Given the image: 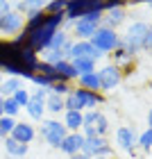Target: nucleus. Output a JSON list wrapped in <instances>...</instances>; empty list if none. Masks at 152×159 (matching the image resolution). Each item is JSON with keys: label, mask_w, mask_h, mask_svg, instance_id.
I'll return each instance as SVG.
<instances>
[{"label": "nucleus", "mask_w": 152, "mask_h": 159, "mask_svg": "<svg viewBox=\"0 0 152 159\" xmlns=\"http://www.w3.org/2000/svg\"><path fill=\"white\" fill-rule=\"evenodd\" d=\"M61 25H64V14H52V16H46V20H43L41 27H37L34 32L27 34L25 46L30 48V50H34V52H43V50L48 48L50 37H52L57 30H61Z\"/></svg>", "instance_id": "f257e3e1"}, {"label": "nucleus", "mask_w": 152, "mask_h": 159, "mask_svg": "<svg viewBox=\"0 0 152 159\" xmlns=\"http://www.w3.org/2000/svg\"><path fill=\"white\" fill-rule=\"evenodd\" d=\"M120 46L125 48L127 55H136V52H143V50H150L152 48V30L148 23H134L132 27L127 30L125 39L120 41Z\"/></svg>", "instance_id": "f03ea898"}, {"label": "nucleus", "mask_w": 152, "mask_h": 159, "mask_svg": "<svg viewBox=\"0 0 152 159\" xmlns=\"http://www.w3.org/2000/svg\"><path fill=\"white\" fill-rule=\"evenodd\" d=\"M89 43L98 50V52L107 55V52H114V50L118 48L120 39H118V34H116V30H109V27L100 25L98 30H96V34L89 39Z\"/></svg>", "instance_id": "7ed1b4c3"}, {"label": "nucleus", "mask_w": 152, "mask_h": 159, "mask_svg": "<svg viewBox=\"0 0 152 159\" xmlns=\"http://www.w3.org/2000/svg\"><path fill=\"white\" fill-rule=\"evenodd\" d=\"M66 134H68L66 127H64L59 120H43V123H41V136H43V139H46L52 148H59Z\"/></svg>", "instance_id": "20e7f679"}, {"label": "nucleus", "mask_w": 152, "mask_h": 159, "mask_svg": "<svg viewBox=\"0 0 152 159\" xmlns=\"http://www.w3.org/2000/svg\"><path fill=\"white\" fill-rule=\"evenodd\" d=\"M82 155L86 157H109L111 155V146L105 141V136H93V139H84L82 143Z\"/></svg>", "instance_id": "39448f33"}, {"label": "nucleus", "mask_w": 152, "mask_h": 159, "mask_svg": "<svg viewBox=\"0 0 152 159\" xmlns=\"http://www.w3.org/2000/svg\"><path fill=\"white\" fill-rule=\"evenodd\" d=\"M98 77H100V93L114 91L116 86H118V84L123 82V73L114 66V64L105 66L102 70H98Z\"/></svg>", "instance_id": "423d86ee"}, {"label": "nucleus", "mask_w": 152, "mask_h": 159, "mask_svg": "<svg viewBox=\"0 0 152 159\" xmlns=\"http://www.w3.org/2000/svg\"><path fill=\"white\" fill-rule=\"evenodd\" d=\"M79 57H89V59L98 61L100 57H102V52H98L89 41H73L70 48H68V52H66V59L73 61V59H79Z\"/></svg>", "instance_id": "0eeeda50"}, {"label": "nucleus", "mask_w": 152, "mask_h": 159, "mask_svg": "<svg viewBox=\"0 0 152 159\" xmlns=\"http://www.w3.org/2000/svg\"><path fill=\"white\" fill-rule=\"evenodd\" d=\"M23 27H25V16L14 9L7 11L0 18V32L2 34H18V32H23Z\"/></svg>", "instance_id": "6e6552de"}, {"label": "nucleus", "mask_w": 152, "mask_h": 159, "mask_svg": "<svg viewBox=\"0 0 152 159\" xmlns=\"http://www.w3.org/2000/svg\"><path fill=\"white\" fill-rule=\"evenodd\" d=\"M100 25L96 23H91V20H86V18H77L75 23H73V34H75V41H89L93 34H96Z\"/></svg>", "instance_id": "1a4fd4ad"}, {"label": "nucleus", "mask_w": 152, "mask_h": 159, "mask_svg": "<svg viewBox=\"0 0 152 159\" xmlns=\"http://www.w3.org/2000/svg\"><path fill=\"white\" fill-rule=\"evenodd\" d=\"M82 143H84V136L79 134V132H68L66 136H64L59 150L73 157V155H77V152H82Z\"/></svg>", "instance_id": "9d476101"}, {"label": "nucleus", "mask_w": 152, "mask_h": 159, "mask_svg": "<svg viewBox=\"0 0 152 159\" xmlns=\"http://www.w3.org/2000/svg\"><path fill=\"white\" fill-rule=\"evenodd\" d=\"M75 96H77V102H79V109H96V107L102 102V93H91V91H84V89H75Z\"/></svg>", "instance_id": "9b49d317"}, {"label": "nucleus", "mask_w": 152, "mask_h": 159, "mask_svg": "<svg viewBox=\"0 0 152 159\" xmlns=\"http://www.w3.org/2000/svg\"><path fill=\"white\" fill-rule=\"evenodd\" d=\"M11 139L14 141H18V143H30L34 136H37V132H34V127L30 125V123H16V125H14V129H11Z\"/></svg>", "instance_id": "f8f14e48"}, {"label": "nucleus", "mask_w": 152, "mask_h": 159, "mask_svg": "<svg viewBox=\"0 0 152 159\" xmlns=\"http://www.w3.org/2000/svg\"><path fill=\"white\" fill-rule=\"evenodd\" d=\"M116 141H118V146H120L123 150L132 152V150H134V146H136L134 129H132V127H118V132H116Z\"/></svg>", "instance_id": "ddd939ff"}, {"label": "nucleus", "mask_w": 152, "mask_h": 159, "mask_svg": "<svg viewBox=\"0 0 152 159\" xmlns=\"http://www.w3.org/2000/svg\"><path fill=\"white\" fill-rule=\"evenodd\" d=\"M18 64L23 68H27L30 73H34V68H37V64H39V59H37V52L34 50H30L27 46H23L18 50Z\"/></svg>", "instance_id": "4468645a"}, {"label": "nucleus", "mask_w": 152, "mask_h": 159, "mask_svg": "<svg viewBox=\"0 0 152 159\" xmlns=\"http://www.w3.org/2000/svg\"><path fill=\"white\" fill-rule=\"evenodd\" d=\"M25 109H27V114H30L34 120H43V114H46V100L30 93V102H27Z\"/></svg>", "instance_id": "2eb2a0df"}, {"label": "nucleus", "mask_w": 152, "mask_h": 159, "mask_svg": "<svg viewBox=\"0 0 152 159\" xmlns=\"http://www.w3.org/2000/svg\"><path fill=\"white\" fill-rule=\"evenodd\" d=\"M77 82H79V89L91 91V93H100V77H98L96 70H93V73H86V75H79Z\"/></svg>", "instance_id": "dca6fc26"}, {"label": "nucleus", "mask_w": 152, "mask_h": 159, "mask_svg": "<svg viewBox=\"0 0 152 159\" xmlns=\"http://www.w3.org/2000/svg\"><path fill=\"white\" fill-rule=\"evenodd\" d=\"M55 70H57V80L59 82H70V80H75L77 73H75V68H73V64H70L68 59H64L59 64H55Z\"/></svg>", "instance_id": "f3484780"}, {"label": "nucleus", "mask_w": 152, "mask_h": 159, "mask_svg": "<svg viewBox=\"0 0 152 159\" xmlns=\"http://www.w3.org/2000/svg\"><path fill=\"white\" fill-rule=\"evenodd\" d=\"M123 20H125V7H114V9H109V14H107L105 16V27H109V30H116V27H118Z\"/></svg>", "instance_id": "a211bd4d"}, {"label": "nucleus", "mask_w": 152, "mask_h": 159, "mask_svg": "<svg viewBox=\"0 0 152 159\" xmlns=\"http://www.w3.org/2000/svg\"><path fill=\"white\" fill-rule=\"evenodd\" d=\"M18 89H23V82H20L18 77H7V80H2V84H0V98H11Z\"/></svg>", "instance_id": "6ab92c4d"}, {"label": "nucleus", "mask_w": 152, "mask_h": 159, "mask_svg": "<svg viewBox=\"0 0 152 159\" xmlns=\"http://www.w3.org/2000/svg\"><path fill=\"white\" fill-rule=\"evenodd\" d=\"M61 125L66 127V132H79L82 129V111H66Z\"/></svg>", "instance_id": "aec40b11"}, {"label": "nucleus", "mask_w": 152, "mask_h": 159, "mask_svg": "<svg viewBox=\"0 0 152 159\" xmlns=\"http://www.w3.org/2000/svg\"><path fill=\"white\" fill-rule=\"evenodd\" d=\"M5 141V150H7V155L9 157H25L27 155V146L25 143H18V141H14L11 136H7Z\"/></svg>", "instance_id": "412c9836"}, {"label": "nucleus", "mask_w": 152, "mask_h": 159, "mask_svg": "<svg viewBox=\"0 0 152 159\" xmlns=\"http://www.w3.org/2000/svg\"><path fill=\"white\" fill-rule=\"evenodd\" d=\"M70 43V39H68V34L64 32V30H57L52 37H50V41H48V48L46 50H64Z\"/></svg>", "instance_id": "4be33fe9"}, {"label": "nucleus", "mask_w": 152, "mask_h": 159, "mask_svg": "<svg viewBox=\"0 0 152 159\" xmlns=\"http://www.w3.org/2000/svg\"><path fill=\"white\" fill-rule=\"evenodd\" d=\"M70 64H73L77 77H79V75H86V73H93V70H96V61L89 59V57H79V59H73Z\"/></svg>", "instance_id": "5701e85b"}, {"label": "nucleus", "mask_w": 152, "mask_h": 159, "mask_svg": "<svg viewBox=\"0 0 152 159\" xmlns=\"http://www.w3.org/2000/svg\"><path fill=\"white\" fill-rule=\"evenodd\" d=\"M34 73L48 77L50 82H59V80H57V70H55V66H50V64H46V61H39L37 68H34Z\"/></svg>", "instance_id": "b1692460"}, {"label": "nucleus", "mask_w": 152, "mask_h": 159, "mask_svg": "<svg viewBox=\"0 0 152 159\" xmlns=\"http://www.w3.org/2000/svg\"><path fill=\"white\" fill-rule=\"evenodd\" d=\"M46 109H48L50 114H59V111H64V98L55 96V93H48V98H46Z\"/></svg>", "instance_id": "393cba45"}, {"label": "nucleus", "mask_w": 152, "mask_h": 159, "mask_svg": "<svg viewBox=\"0 0 152 159\" xmlns=\"http://www.w3.org/2000/svg\"><path fill=\"white\" fill-rule=\"evenodd\" d=\"M66 59V52L64 50H43V61L50 64V66H55V64H59Z\"/></svg>", "instance_id": "a878e982"}, {"label": "nucleus", "mask_w": 152, "mask_h": 159, "mask_svg": "<svg viewBox=\"0 0 152 159\" xmlns=\"http://www.w3.org/2000/svg\"><path fill=\"white\" fill-rule=\"evenodd\" d=\"M14 125H16V120H14V118H9V116H0V136H2V139H7V136L11 134Z\"/></svg>", "instance_id": "bb28decb"}, {"label": "nucleus", "mask_w": 152, "mask_h": 159, "mask_svg": "<svg viewBox=\"0 0 152 159\" xmlns=\"http://www.w3.org/2000/svg\"><path fill=\"white\" fill-rule=\"evenodd\" d=\"M18 111H20V107H18L16 102H14V98H5V102H2V116L14 118Z\"/></svg>", "instance_id": "cd10ccee"}, {"label": "nucleus", "mask_w": 152, "mask_h": 159, "mask_svg": "<svg viewBox=\"0 0 152 159\" xmlns=\"http://www.w3.org/2000/svg\"><path fill=\"white\" fill-rule=\"evenodd\" d=\"M11 98H14V102L23 109V107H27V102H30V91H27V89H18Z\"/></svg>", "instance_id": "c85d7f7f"}, {"label": "nucleus", "mask_w": 152, "mask_h": 159, "mask_svg": "<svg viewBox=\"0 0 152 159\" xmlns=\"http://www.w3.org/2000/svg\"><path fill=\"white\" fill-rule=\"evenodd\" d=\"M98 116H100L98 109H89L86 114H82V127H93L96 120H98Z\"/></svg>", "instance_id": "c756f323"}, {"label": "nucleus", "mask_w": 152, "mask_h": 159, "mask_svg": "<svg viewBox=\"0 0 152 159\" xmlns=\"http://www.w3.org/2000/svg\"><path fill=\"white\" fill-rule=\"evenodd\" d=\"M70 91V86H68V82H55L52 86H50V91L48 93H55V96H59V98H64L66 93Z\"/></svg>", "instance_id": "7c9ffc66"}, {"label": "nucleus", "mask_w": 152, "mask_h": 159, "mask_svg": "<svg viewBox=\"0 0 152 159\" xmlns=\"http://www.w3.org/2000/svg\"><path fill=\"white\" fill-rule=\"evenodd\" d=\"M136 143L141 146V150H145V152H148V150L152 148V129H145V132L139 136V141H136Z\"/></svg>", "instance_id": "2f4dec72"}, {"label": "nucleus", "mask_w": 152, "mask_h": 159, "mask_svg": "<svg viewBox=\"0 0 152 159\" xmlns=\"http://www.w3.org/2000/svg\"><path fill=\"white\" fill-rule=\"evenodd\" d=\"M93 127H96V134H98V136H105V134H107V129H109V120H107L102 114H100Z\"/></svg>", "instance_id": "473e14b6"}, {"label": "nucleus", "mask_w": 152, "mask_h": 159, "mask_svg": "<svg viewBox=\"0 0 152 159\" xmlns=\"http://www.w3.org/2000/svg\"><path fill=\"white\" fill-rule=\"evenodd\" d=\"M30 80H32V82L39 86V89H46V91H50V86L55 84V82H50L48 77H43V75H37V73H34V75H32Z\"/></svg>", "instance_id": "72a5a7b5"}, {"label": "nucleus", "mask_w": 152, "mask_h": 159, "mask_svg": "<svg viewBox=\"0 0 152 159\" xmlns=\"http://www.w3.org/2000/svg\"><path fill=\"white\" fill-rule=\"evenodd\" d=\"M11 11V2H7V0H0V14H7Z\"/></svg>", "instance_id": "f704fd0d"}, {"label": "nucleus", "mask_w": 152, "mask_h": 159, "mask_svg": "<svg viewBox=\"0 0 152 159\" xmlns=\"http://www.w3.org/2000/svg\"><path fill=\"white\" fill-rule=\"evenodd\" d=\"M73 159H91V157H86V155H82V152H77V155H73Z\"/></svg>", "instance_id": "c9c22d12"}, {"label": "nucleus", "mask_w": 152, "mask_h": 159, "mask_svg": "<svg viewBox=\"0 0 152 159\" xmlns=\"http://www.w3.org/2000/svg\"><path fill=\"white\" fill-rule=\"evenodd\" d=\"M2 102H5V98H0V116H2Z\"/></svg>", "instance_id": "e433bc0d"}, {"label": "nucleus", "mask_w": 152, "mask_h": 159, "mask_svg": "<svg viewBox=\"0 0 152 159\" xmlns=\"http://www.w3.org/2000/svg\"><path fill=\"white\" fill-rule=\"evenodd\" d=\"M2 80H5V77H2V70H0V84H2Z\"/></svg>", "instance_id": "4c0bfd02"}, {"label": "nucleus", "mask_w": 152, "mask_h": 159, "mask_svg": "<svg viewBox=\"0 0 152 159\" xmlns=\"http://www.w3.org/2000/svg\"><path fill=\"white\" fill-rule=\"evenodd\" d=\"M93 159H109V157H93Z\"/></svg>", "instance_id": "58836bf2"}, {"label": "nucleus", "mask_w": 152, "mask_h": 159, "mask_svg": "<svg viewBox=\"0 0 152 159\" xmlns=\"http://www.w3.org/2000/svg\"><path fill=\"white\" fill-rule=\"evenodd\" d=\"M9 159H23V157H9Z\"/></svg>", "instance_id": "ea45409f"}, {"label": "nucleus", "mask_w": 152, "mask_h": 159, "mask_svg": "<svg viewBox=\"0 0 152 159\" xmlns=\"http://www.w3.org/2000/svg\"><path fill=\"white\" fill-rule=\"evenodd\" d=\"M2 16H5V14H0V18H2Z\"/></svg>", "instance_id": "a19ab883"}, {"label": "nucleus", "mask_w": 152, "mask_h": 159, "mask_svg": "<svg viewBox=\"0 0 152 159\" xmlns=\"http://www.w3.org/2000/svg\"><path fill=\"white\" fill-rule=\"evenodd\" d=\"M0 141H2V136H0Z\"/></svg>", "instance_id": "79ce46f5"}]
</instances>
